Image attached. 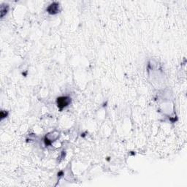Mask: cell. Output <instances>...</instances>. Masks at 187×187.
I'll return each instance as SVG.
<instances>
[{
  "mask_svg": "<svg viewBox=\"0 0 187 187\" xmlns=\"http://www.w3.org/2000/svg\"><path fill=\"white\" fill-rule=\"evenodd\" d=\"M48 11L50 14H56L59 11V4L56 2L52 3L48 8Z\"/></svg>",
  "mask_w": 187,
  "mask_h": 187,
  "instance_id": "2",
  "label": "cell"
},
{
  "mask_svg": "<svg viewBox=\"0 0 187 187\" xmlns=\"http://www.w3.org/2000/svg\"><path fill=\"white\" fill-rule=\"evenodd\" d=\"M71 102V99L68 97H61L57 99V106L60 110L68 106Z\"/></svg>",
  "mask_w": 187,
  "mask_h": 187,
  "instance_id": "1",
  "label": "cell"
}]
</instances>
